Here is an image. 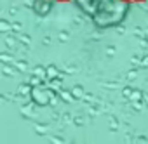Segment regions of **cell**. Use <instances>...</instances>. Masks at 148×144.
Instances as JSON below:
<instances>
[{"mask_svg":"<svg viewBox=\"0 0 148 144\" xmlns=\"http://www.w3.org/2000/svg\"><path fill=\"white\" fill-rule=\"evenodd\" d=\"M77 4L99 28L119 26L131 9L127 0H77Z\"/></svg>","mask_w":148,"mask_h":144,"instance_id":"6da1fadb","label":"cell"},{"mask_svg":"<svg viewBox=\"0 0 148 144\" xmlns=\"http://www.w3.org/2000/svg\"><path fill=\"white\" fill-rule=\"evenodd\" d=\"M127 2H131V4H132V2H148V0H127Z\"/></svg>","mask_w":148,"mask_h":144,"instance_id":"7a4b0ae2","label":"cell"},{"mask_svg":"<svg viewBox=\"0 0 148 144\" xmlns=\"http://www.w3.org/2000/svg\"><path fill=\"white\" fill-rule=\"evenodd\" d=\"M59 2H70V0H59ZM75 2H77V0H75Z\"/></svg>","mask_w":148,"mask_h":144,"instance_id":"3957f363","label":"cell"}]
</instances>
